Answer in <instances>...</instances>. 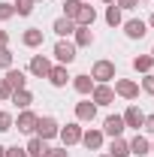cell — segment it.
<instances>
[{
	"label": "cell",
	"mask_w": 154,
	"mask_h": 157,
	"mask_svg": "<svg viewBox=\"0 0 154 157\" xmlns=\"http://www.w3.org/2000/svg\"><path fill=\"white\" fill-rule=\"evenodd\" d=\"M91 78H97L100 85H106L109 78H115V63L112 60H97L91 67Z\"/></svg>",
	"instance_id": "obj_1"
},
{
	"label": "cell",
	"mask_w": 154,
	"mask_h": 157,
	"mask_svg": "<svg viewBox=\"0 0 154 157\" xmlns=\"http://www.w3.org/2000/svg\"><path fill=\"white\" fill-rule=\"evenodd\" d=\"M60 133V127H58V121H55V118H39L37 121V136L39 139H45V142H48V139H55Z\"/></svg>",
	"instance_id": "obj_2"
},
{
	"label": "cell",
	"mask_w": 154,
	"mask_h": 157,
	"mask_svg": "<svg viewBox=\"0 0 154 157\" xmlns=\"http://www.w3.org/2000/svg\"><path fill=\"white\" fill-rule=\"evenodd\" d=\"M115 94L124 97V100H136V97H139V85L130 82V78H118V82H115Z\"/></svg>",
	"instance_id": "obj_3"
},
{
	"label": "cell",
	"mask_w": 154,
	"mask_h": 157,
	"mask_svg": "<svg viewBox=\"0 0 154 157\" xmlns=\"http://www.w3.org/2000/svg\"><path fill=\"white\" fill-rule=\"evenodd\" d=\"M76 27H91V24H94L97 21V12H94V6H88V3H82V6H79V12H76Z\"/></svg>",
	"instance_id": "obj_4"
},
{
	"label": "cell",
	"mask_w": 154,
	"mask_h": 157,
	"mask_svg": "<svg viewBox=\"0 0 154 157\" xmlns=\"http://www.w3.org/2000/svg\"><path fill=\"white\" fill-rule=\"evenodd\" d=\"M55 58H58L64 67L73 63V60H76V45H73V42H58V45H55Z\"/></svg>",
	"instance_id": "obj_5"
},
{
	"label": "cell",
	"mask_w": 154,
	"mask_h": 157,
	"mask_svg": "<svg viewBox=\"0 0 154 157\" xmlns=\"http://www.w3.org/2000/svg\"><path fill=\"white\" fill-rule=\"evenodd\" d=\"M91 97H94V103H97V106H109V103L115 100V91H112L109 85H94Z\"/></svg>",
	"instance_id": "obj_6"
},
{
	"label": "cell",
	"mask_w": 154,
	"mask_h": 157,
	"mask_svg": "<svg viewBox=\"0 0 154 157\" xmlns=\"http://www.w3.org/2000/svg\"><path fill=\"white\" fill-rule=\"evenodd\" d=\"M121 118H124V124H127V127H136V130L145 124V112H142L139 106H130V109H127Z\"/></svg>",
	"instance_id": "obj_7"
},
{
	"label": "cell",
	"mask_w": 154,
	"mask_h": 157,
	"mask_svg": "<svg viewBox=\"0 0 154 157\" xmlns=\"http://www.w3.org/2000/svg\"><path fill=\"white\" fill-rule=\"evenodd\" d=\"M124 127H127V124H124V118H121V115H109V118H106V124H103V130H106L112 139L121 136V133H124Z\"/></svg>",
	"instance_id": "obj_8"
},
{
	"label": "cell",
	"mask_w": 154,
	"mask_h": 157,
	"mask_svg": "<svg viewBox=\"0 0 154 157\" xmlns=\"http://www.w3.org/2000/svg\"><path fill=\"white\" fill-rule=\"evenodd\" d=\"M58 136L64 139V145H76V142H82V127L79 124H67Z\"/></svg>",
	"instance_id": "obj_9"
},
{
	"label": "cell",
	"mask_w": 154,
	"mask_h": 157,
	"mask_svg": "<svg viewBox=\"0 0 154 157\" xmlns=\"http://www.w3.org/2000/svg\"><path fill=\"white\" fill-rule=\"evenodd\" d=\"M48 70H52L48 58H42V55H33V58H30V73H33V76L45 78V76H48Z\"/></svg>",
	"instance_id": "obj_10"
},
{
	"label": "cell",
	"mask_w": 154,
	"mask_h": 157,
	"mask_svg": "<svg viewBox=\"0 0 154 157\" xmlns=\"http://www.w3.org/2000/svg\"><path fill=\"white\" fill-rule=\"evenodd\" d=\"M37 121H39V118L33 115V112H27V109H24V112L18 115V124H15V127H18L21 133H33V130H37Z\"/></svg>",
	"instance_id": "obj_11"
},
{
	"label": "cell",
	"mask_w": 154,
	"mask_h": 157,
	"mask_svg": "<svg viewBox=\"0 0 154 157\" xmlns=\"http://www.w3.org/2000/svg\"><path fill=\"white\" fill-rule=\"evenodd\" d=\"M3 82L12 88V94H15V91H24V85H27V78H24V73H21V70H9Z\"/></svg>",
	"instance_id": "obj_12"
},
{
	"label": "cell",
	"mask_w": 154,
	"mask_h": 157,
	"mask_svg": "<svg viewBox=\"0 0 154 157\" xmlns=\"http://www.w3.org/2000/svg\"><path fill=\"white\" fill-rule=\"evenodd\" d=\"M124 33H127L130 39H142L145 33H148V30H145V21H139V18H130L127 24H124Z\"/></svg>",
	"instance_id": "obj_13"
},
{
	"label": "cell",
	"mask_w": 154,
	"mask_h": 157,
	"mask_svg": "<svg viewBox=\"0 0 154 157\" xmlns=\"http://www.w3.org/2000/svg\"><path fill=\"white\" fill-rule=\"evenodd\" d=\"M27 157H45V151H48V142L45 139H39V136H33L30 142H27Z\"/></svg>",
	"instance_id": "obj_14"
},
{
	"label": "cell",
	"mask_w": 154,
	"mask_h": 157,
	"mask_svg": "<svg viewBox=\"0 0 154 157\" xmlns=\"http://www.w3.org/2000/svg\"><path fill=\"white\" fill-rule=\"evenodd\" d=\"M94 115H97V103H91V100H85V103L76 106V118L79 121H94Z\"/></svg>",
	"instance_id": "obj_15"
},
{
	"label": "cell",
	"mask_w": 154,
	"mask_h": 157,
	"mask_svg": "<svg viewBox=\"0 0 154 157\" xmlns=\"http://www.w3.org/2000/svg\"><path fill=\"white\" fill-rule=\"evenodd\" d=\"M82 142H85V148L100 151V148H103V133H100V130H88V133H82Z\"/></svg>",
	"instance_id": "obj_16"
},
{
	"label": "cell",
	"mask_w": 154,
	"mask_h": 157,
	"mask_svg": "<svg viewBox=\"0 0 154 157\" xmlns=\"http://www.w3.org/2000/svg\"><path fill=\"white\" fill-rule=\"evenodd\" d=\"M48 82H52V85H55V88H64V85H67V67H52V70H48Z\"/></svg>",
	"instance_id": "obj_17"
},
{
	"label": "cell",
	"mask_w": 154,
	"mask_h": 157,
	"mask_svg": "<svg viewBox=\"0 0 154 157\" xmlns=\"http://www.w3.org/2000/svg\"><path fill=\"white\" fill-rule=\"evenodd\" d=\"M55 33H58V36H70V33H76V21L67 18V15L58 18V21H55Z\"/></svg>",
	"instance_id": "obj_18"
},
{
	"label": "cell",
	"mask_w": 154,
	"mask_h": 157,
	"mask_svg": "<svg viewBox=\"0 0 154 157\" xmlns=\"http://www.w3.org/2000/svg\"><path fill=\"white\" fill-rule=\"evenodd\" d=\"M109 154H112V157H130V145H127L121 136H115L112 145H109Z\"/></svg>",
	"instance_id": "obj_19"
},
{
	"label": "cell",
	"mask_w": 154,
	"mask_h": 157,
	"mask_svg": "<svg viewBox=\"0 0 154 157\" xmlns=\"http://www.w3.org/2000/svg\"><path fill=\"white\" fill-rule=\"evenodd\" d=\"M127 145H130V154H139V157H142V154H148V148H151L145 136H133L130 142H127Z\"/></svg>",
	"instance_id": "obj_20"
},
{
	"label": "cell",
	"mask_w": 154,
	"mask_h": 157,
	"mask_svg": "<svg viewBox=\"0 0 154 157\" xmlns=\"http://www.w3.org/2000/svg\"><path fill=\"white\" fill-rule=\"evenodd\" d=\"M73 88H76L79 94H91L94 91V78L91 76H76L73 78Z\"/></svg>",
	"instance_id": "obj_21"
},
{
	"label": "cell",
	"mask_w": 154,
	"mask_h": 157,
	"mask_svg": "<svg viewBox=\"0 0 154 157\" xmlns=\"http://www.w3.org/2000/svg\"><path fill=\"white\" fill-rule=\"evenodd\" d=\"M24 45H30V48H37V45H42V30H37V27H30V30H24Z\"/></svg>",
	"instance_id": "obj_22"
},
{
	"label": "cell",
	"mask_w": 154,
	"mask_h": 157,
	"mask_svg": "<svg viewBox=\"0 0 154 157\" xmlns=\"http://www.w3.org/2000/svg\"><path fill=\"white\" fill-rule=\"evenodd\" d=\"M12 103H15L18 109H27V106L33 103V94H30L27 88H24V91H15V94H12Z\"/></svg>",
	"instance_id": "obj_23"
},
{
	"label": "cell",
	"mask_w": 154,
	"mask_h": 157,
	"mask_svg": "<svg viewBox=\"0 0 154 157\" xmlns=\"http://www.w3.org/2000/svg\"><path fill=\"white\" fill-rule=\"evenodd\" d=\"M133 67L139 70V73H151V67H154V58H151V55H139V58L133 60Z\"/></svg>",
	"instance_id": "obj_24"
},
{
	"label": "cell",
	"mask_w": 154,
	"mask_h": 157,
	"mask_svg": "<svg viewBox=\"0 0 154 157\" xmlns=\"http://www.w3.org/2000/svg\"><path fill=\"white\" fill-rule=\"evenodd\" d=\"M91 42H94L91 27H76V45H91Z\"/></svg>",
	"instance_id": "obj_25"
},
{
	"label": "cell",
	"mask_w": 154,
	"mask_h": 157,
	"mask_svg": "<svg viewBox=\"0 0 154 157\" xmlns=\"http://www.w3.org/2000/svg\"><path fill=\"white\" fill-rule=\"evenodd\" d=\"M106 21L115 27V24H121V6H115V3H109V9H106Z\"/></svg>",
	"instance_id": "obj_26"
},
{
	"label": "cell",
	"mask_w": 154,
	"mask_h": 157,
	"mask_svg": "<svg viewBox=\"0 0 154 157\" xmlns=\"http://www.w3.org/2000/svg\"><path fill=\"white\" fill-rule=\"evenodd\" d=\"M33 3H37V0H15L12 6H15L18 15H30V12H33Z\"/></svg>",
	"instance_id": "obj_27"
},
{
	"label": "cell",
	"mask_w": 154,
	"mask_h": 157,
	"mask_svg": "<svg viewBox=\"0 0 154 157\" xmlns=\"http://www.w3.org/2000/svg\"><path fill=\"white\" fill-rule=\"evenodd\" d=\"M82 3H85V0H67V3H64V15H67V18H76V12H79Z\"/></svg>",
	"instance_id": "obj_28"
},
{
	"label": "cell",
	"mask_w": 154,
	"mask_h": 157,
	"mask_svg": "<svg viewBox=\"0 0 154 157\" xmlns=\"http://www.w3.org/2000/svg\"><path fill=\"white\" fill-rule=\"evenodd\" d=\"M15 15V6L12 3H0V21H9Z\"/></svg>",
	"instance_id": "obj_29"
},
{
	"label": "cell",
	"mask_w": 154,
	"mask_h": 157,
	"mask_svg": "<svg viewBox=\"0 0 154 157\" xmlns=\"http://www.w3.org/2000/svg\"><path fill=\"white\" fill-rule=\"evenodd\" d=\"M142 91L154 97V73H145V78H142Z\"/></svg>",
	"instance_id": "obj_30"
},
{
	"label": "cell",
	"mask_w": 154,
	"mask_h": 157,
	"mask_svg": "<svg viewBox=\"0 0 154 157\" xmlns=\"http://www.w3.org/2000/svg\"><path fill=\"white\" fill-rule=\"evenodd\" d=\"M6 130H12V115L9 112H0V133H6Z\"/></svg>",
	"instance_id": "obj_31"
},
{
	"label": "cell",
	"mask_w": 154,
	"mask_h": 157,
	"mask_svg": "<svg viewBox=\"0 0 154 157\" xmlns=\"http://www.w3.org/2000/svg\"><path fill=\"white\" fill-rule=\"evenodd\" d=\"M0 67H6V70L12 67V52L9 48H0Z\"/></svg>",
	"instance_id": "obj_32"
},
{
	"label": "cell",
	"mask_w": 154,
	"mask_h": 157,
	"mask_svg": "<svg viewBox=\"0 0 154 157\" xmlns=\"http://www.w3.org/2000/svg\"><path fill=\"white\" fill-rule=\"evenodd\" d=\"M0 100H12V88H9L3 78H0Z\"/></svg>",
	"instance_id": "obj_33"
},
{
	"label": "cell",
	"mask_w": 154,
	"mask_h": 157,
	"mask_svg": "<svg viewBox=\"0 0 154 157\" xmlns=\"http://www.w3.org/2000/svg\"><path fill=\"white\" fill-rule=\"evenodd\" d=\"M6 157H27V151L18 148V145H12V148H6Z\"/></svg>",
	"instance_id": "obj_34"
},
{
	"label": "cell",
	"mask_w": 154,
	"mask_h": 157,
	"mask_svg": "<svg viewBox=\"0 0 154 157\" xmlns=\"http://www.w3.org/2000/svg\"><path fill=\"white\" fill-rule=\"evenodd\" d=\"M45 157H70V154H67V148H48Z\"/></svg>",
	"instance_id": "obj_35"
},
{
	"label": "cell",
	"mask_w": 154,
	"mask_h": 157,
	"mask_svg": "<svg viewBox=\"0 0 154 157\" xmlns=\"http://www.w3.org/2000/svg\"><path fill=\"white\" fill-rule=\"evenodd\" d=\"M139 0H115V6H121V9H133Z\"/></svg>",
	"instance_id": "obj_36"
},
{
	"label": "cell",
	"mask_w": 154,
	"mask_h": 157,
	"mask_svg": "<svg viewBox=\"0 0 154 157\" xmlns=\"http://www.w3.org/2000/svg\"><path fill=\"white\" fill-rule=\"evenodd\" d=\"M148 133H154V115H145V124H142Z\"/></svg>",
	"instance_id": "obj_37"
},
{
	"label": "cell",
	"mask_w": 154,
	"mask_h": 157,
	"mask_svg": "<svg viewBox=\"0 0 154 157\" xmlns=\"http://www.w3.org/2000/svg\"><path fill=\"white\" fill-rule=\"evenodd\" d=\"M0 157H6V148H3V145H0Z\"/></svg>",
	"instance_id": "obj_38"
},
{
	"label": "cell",
	"mask_w": 154,
	"mask_h": 157,
	"mask_svg": "<svg viewBox=\"0 0 154 157\" xmlns=\"http://www.w3.org/2000/svg\"><path fill=\"white\" fill-rule=\"evenodd\" d=\"M148 24H151V27H154V12H151V21H148Z\"/></svg>",
	"instance_id": "obj_39"
},
{
	"label": "cell",
	"mask_w": 154,
	"mask_h": 157,
	"mask_svg": "<svg viewBox=\"0 0 154 157\" xmlns=\"http://www.w3.org/2000/svg\"><path fill=\"white\" fill-rule=\"evenodd\" d=\"M100 157H112V154H100Z\"/></svg>",
	"instance_id": "obj_40"
},
{
	"label": "cell",
	"mask_w": 154,
	"mask_h": 157,
	"mask_svg": "<svg viewBox=\"0 0 154 157\" xmlns=\"http://www.w3.org/2000/svg\"><path fill=\"white\" fill-rule=\"evenodd\" d=\"M106 3H115V0H106Z\"/></svg>",
	"instance_id": "obj_41"
},
{
	"label": "cell",
	"mask_w": 154,
	"mask_h": 157,
	"mask_svg": "<svg viewBox=\"0 0 154 157\" xmlns=\"http://www.w3.org/2000/svg\"><path fill=\"white\" fill-rule=\"evenodd\" d=\"M151 58H154V48H151Z\"/></svg>",
	"instance_id": "obj_42"
},
{
	"label": "cell",
	"mask_w": 154,
	"mask_h": 157,
	"mask_svg": "<svg viewBox=\"0 0 154 157\" xmlns=\"http://www.w3.org/2000/svg\"><path fill=\"white\" fill-rule=\"evenodd\" d=\"M142 3H145V0H142Z\"/></svg>",
	"instance_id": "obj_43"
}]
</instances>
